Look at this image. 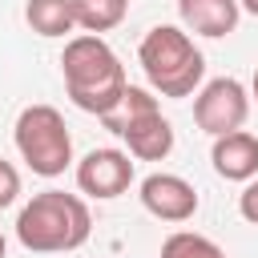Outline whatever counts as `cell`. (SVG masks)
I'll list each match as a JSON object with an SVG mask.
<instances>
[{"mask_svg":"<svg viewBox=\"0 0 258 258\" xmlns=\"http://www.w3.org/2000/svg\"><path fill=\"white\" fill-rule=\"evenodd\" d=\"M250 93H254V101H258V69H254V85H250Z\"/></svg>","mask_w":258,"mask_h":258,"instance_id":"obj_17","label":"cell"},{"mask_svg":"<svg viewBox=\"0 0 258 258\" xmlns=\"http://www.w3.org/2000/svg\"><path fill=\"white\" fill-rule=\"evenodd\" d=\"M24 20L36 36H69L77 28L73 0H24Z\"/></svg>","mask_w":258,"mask_h":258,"instance_id":"obj_11","label":"cell"},{"mask_svg":"<svg viewBox=\"0 0 258 258\" xmlns=\"http://www.w3.org/2000/svg\"><path fill=\"white\" fill-rule=\"evenodd\" d=\"M73 12H77V28L101 36L129 16V0H73Z\"/></svg>","mask_w":258,"mask_h":258,"instance_id":"obj_12","label":"cell"},{"mask_svg":"<svg viewBox=\"0 0 258 258\" xmlns=\"http://www.w3.org/2000/svg\"><path fill=\"white\" fill-rule=\"evenodd\" d=\"M210 161H214V173L226 181H254L258 177V137L246 129L214 137Z\"/></svg>","mask_w":258,"mask_h":258,"instance_id":"obj_9","label":"cell"},{"mask_svg":"<svg viewBox=\"0 0 258 258\" xmlns=\"http://www.w3.org/2000/svg\"><path fill=\"white\" fill-rule=\"evenodd\" d=\"M161 258H226L222 246L206 234H194V230H173L165 242H161Z\"/></svg>","mask_w":258,"mask_h":258,"instance_id":"obj_13","label":"cell"},{"mask_svg":"<svg viewBox=\"0 0 258 258\" xmlns=\"http://www.w3.org/2000/svg\"><path fill=\"white\" fill-rule=\"evenodd\" d=\"M250 117V93L242 81L234 77H214L210 85L198 89L194 97V121L202 133L210 137H226V133H238Z\"/></svg>","mask_w":258,"mask_h":258,"instance_id":"obj_6","label":"cell"},{"mask_svg":"<svg viewBox=\"0 0 258 258\" xmlns=\"http://www.w3.org/2000/svg\"><path fill=\"white\" fill-rule=\"evenodd\" d=\"M101 125L109 133H117L129 149V157L137 161H165L173 149V125L161 117V105L149 89L129 85L121 93V101L101 117Z\"/></svg>","mask_w":258,"mask_h":258,"instance_id":"obj_4","label":"cell"},{"mask_svg":"<svg viewBox=\"0 0 258 258\" xmlns=\"http://www.w3.org/2000/svg\"><path fill=\"white\" fill-rule=\"evenodd\" d=\"M93 234V214L77 194L64 189H44L32 194V202L16 218V238L32 254H64L85 246Z\"/></svg>","mask_w":258,"mask_h":258,"instance_id":"obj_2","label":"cell"},{"mask_svg":"<svg viewBox=\"0 0 258 258\" xmlns=\"http://www.w3.org/2000/svg\"><path fill=\"white\" fill-rule=\"evenodd\" d=\"M16 198H20V173H16L12 161L0 157V210H8Z\"/></svg>","mask_w":258,"mask_h":258,"instance_id":"obj_14","label":"cell"},{"mask_svg":"<svg viewBox=\"0 0 258 258\" xmlns=\"http://www.w3.org/2000/svg\"><path fill=\"white\" fill-rule=\"evenodd\" d=\"M60 77H64L69 101L77 109L93 113V117H105L121 101V93L129 89L121 56L105 44V36H93V32H81V36L64 40Z\"/></svg>","mask_w":258,"mask_h":258,"instance_id":"obj_1","label":"cell"},{"mask_svg":"<svg viewBox=\"0 0 258 258\" xmlns=\"http://www.w3.org/2000/svg\"><path fill=\"white\" fill-rule=\"evenodd\" d=\"M133 157L125 149H89L77 161V185L81 194L97 198V202H113L133 185Z\"/></svg>","mask_w":258,"mask_h":258,"instance_id":"obj_7","label":"cell"},{"mask_svg":"<svg viewBox=\"0 0 258 258\" xmlns=\"http://www.w3.org/2000/svg\"><path fill=\"white\" fill-rule=\"evenodd\" d=\"M242 4V12H250V16H258V0H238Z\"/></svg>","mask_w":258,"mask_h":258,"instance_id":"obj_16","label":"cell"},{"mask_svg":"<svg viewBox=\"0 0 258 258\" xmlns=\"http://www.w3.org/2000/svg\"><path fill=\"white\" fill-rule=\"evenodd\" d=\"M238 214H242L250 226H258V177L246 181V189L238 194Z\"/></svg>","mask_w":258,"mask_h":258,"instance_id":"obj_15","label":"cell"},{"mask_svg":"<svg viewBox=\"0 0 258 258\" xmlns=\"http://www.w3.org/2000/svg\"><path fill=\"white\" fill-rule=\"evenodd\" d=\"M0 258H4V234H0Z\"/></svg>","mask_w":258,"mask_h":258,"instance_id":"obj_18","label":"cell"},{"mask_svg":"<svg viewBox=\"0 0 258 258\" xmlns=\"http://www.w3.org/2000/svg\"><path fill=\"white\" fill-rule=\"evenodd\" d=\"M137 198L157 222H189L198 214V189L177 173H149L137 185Z\"/></svg>","mask_w":258,"mask_h":258,"instance_id":"obj_8","label":"cell"},{"mask_svg":"<svg viewBox=\"0 0 258 258\" xmlns=\"http://www.w3.org/2000/svg\"><path fill=\"white\" fill-rule=\"evenodd\" d=\"M16 149L40 177H60L73 165V133L52 105H28L16 117Z\"/></svg>","mask_w":258,"mask_h":258,"instance_id":"obj_5","label":"cell"},{"mask_svg":"<svg viewBox=\"0 0 258 258\" xmlns=\"http://www.w3.org/2000/svg\"><path fill=\"white\" fill-rule=\"evenodd\" d=\"M177 16L198 36H230L238 28L242 4L238 0H177Z\"/></svg>","mask_w":258,"mask_h":258,"instance_id":"obj_10","label":"cell"},{"mask_svg":"<svg viewBox=\"0 0 258 258\" xmlns=\"http://www.w3.org/2000/svg\"><path fill=\"white\" fill-rule=\"evenodd\" d=\"M137 60L145 69L149 89L161 97H194L206 77L202 48L177 24H153L137 44Z\"/></svg>","mask_w":258,"mask_h":258,"instance_id":"obj_3","label":"cell"}]
</instances>
